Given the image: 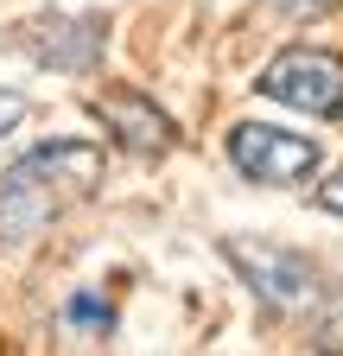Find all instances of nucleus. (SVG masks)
I'll use <instances>...</instances> for the list:
<instances>
[{
    "instance_id": "nucleus-1",
    "label": "nucleus",
    "mask_w": 343,
    "mask_h": 356,
    "mask_svg": "<svg viewBox=\"0 0 343 356\" xmlns=\"http://www.w3.org/2000/svg\"><path fill=\"white\" fill-rule=\"evenodd\" d=\"M102 185V153L90 140H45L0 172V248H19L51 229Z\"/></svg>"
},
{
    "instance_id": "nucleus-2",
    "label": "nucleus",
    "mask_w": 343,
    "mask_h": 356,
    "mask_svg": "<svg viewBox=\"0 0 343 356\" xmlns=\"http://www.w3.org/2000/svg\"><path fill=\"white\" fill-rule=\"evenodd\" d=\"M267 102H286L312 121H337L343 115V58L324 51V44H286V51L254 76Z\"/></svg>"
},
{
    "instance_id": "nucleus-3",
    "label": "nucleus",
    "mask_w": 343,
    "mask_h": 356,
    "mask_svg": "<svg viewBox=\"0 0 343 356\" xmlns=\"http://www.w3.org/2000/svg\"><path fill=\"white\" fill-rule=\"evenodd\" d=\"M229 165L248 185H306L324 165V147L306 140V134L267 127V121H235L229 127Z\"/></svg>"
},
{
    "instance_id": "nucleus-4",
    "label": "nucleus",
    "mask_w": 343,
    "mask_h": 356,
    "mask_svg": "<svg viewBox=\"0 0 343 356\" xmlns=\"http://www.w3.org/2000/svg\"><path fill=\"white\" fill-rule=\"evenodd\" d=\"M13 44L45 64V70H64V76H90L108 51V13H38L13 32Z\"/></svg>"
},
{
    "instance_id": "nucleus-5",
    "label": "nucleus",
    "mask_w": 343,
    "mask_h": 356,
    "mask_svg": "<svg viewBox=\"0 0 343 356\" xmlns=\"http://www.w3.org/2000/svg\"><path fill=\"white\" fill-rule=\"evenodd\" d=\"M229 267L248 280V293H261L267 305L280 312H306L318 299V267L299 254V248H280V242H254V236H229L223 242Z\"/></svg>"
},
{
    "instance_id": "nucleus-6",
    "label": "nucleus",
    "mask_w": 343,
    "mask_h": 356,
    "mask_svg": "<svg viewBox=\"0 0 343 356\" xmlns=\"http://www.w3.org/2000/svg\"><path fill=\"white\" fill-rule=\"evenodd\" d=\"M90 115L108 127V140H121L127 153H140V159H159V153H172V140H178L172 115L147 96V89H96Z\"/></svg>"
},
{
    "instance_id": "nucleus-7",
    "label": "nucleus",
    "mask_w": 343,
    "mask_h": 356,
    "mask_svg": "<svg viewBox=\"0 0 343 356\" xmlns=\"http://www.w3.org/2000/svg\"><path fill=\"white\" fill-rule=\"evenodd\" d=\"M64 331H96V337H108V331H115V312H108L96 293H76V299L64 305Z\"/></svg>"
},
{
    "instance_id": "nucleus-8",
    "label": "nucleus",
    "mask_w": 343,
    "mask_h": 356,
    "mask_svg": "<svg viewBox=\"0 0 343 356\" xmlns=\"http://www.w3.org/2000/svg\"><path fill=\"white\" fill-rule=\"evenodd\" d=\"M19 121H26V96H19V89H0V140H7Z\"/></svg>"
},
{
    "instance_id": "nucleus-9",
    "label": "nucleus",
    "mask_w": 343,
    "mask_h": 356,
    "mask_svg": "<svg viewBox=\"0 0 343 356\" xmlns=\"http://www.w3.org/2000/svg\"><path fill=\"white\" fill-rule=\"evenodd\" d=\"M318 210L343 216V172H337V178H324V191H318Z\"/></svg>"
},
{
    "instance_id": "nucleus-10",
    "label": "nucleus",
    "mask_w": 343,
    "mask_h": 356,
    "mask_svg": "<svg viewBox=\"0 0 343 356\" xmlns=\"http://www.w3.org/2000/svg\"><path fill=\"white\" fill-rule=\"evenodd\" d=\"M274 7H286V13H324L331 0H274Z\"/></svg>"
}]
</instances>
